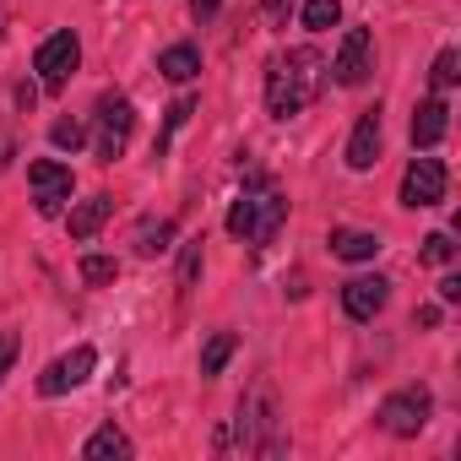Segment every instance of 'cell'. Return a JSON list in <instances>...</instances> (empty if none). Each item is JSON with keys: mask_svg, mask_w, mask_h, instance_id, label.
<instances>
[{"mask_svg": "<svg viewBox=\"0 0 461 461\" xmlns=\"http://www.w3.org/2000/svg\"><path fill=\"white\" fill-rule=\"evenodd\" d=\"M234 445L245 456H283L288 450V434H283V418L272 407V391H250L240 402V418H234Z\"/></svg>", "mask_w": 461, "mask_h": 461, "instance_id": "cell-3", "label": "cell"}, {"mask_svg": "<svg viewBox=\"0 0 461 461\" xmlns=\"http://www.w3.org/2000/svg\"><path fill=\"white\" fill-rule=\"evenodd\" d=\"M190 114H195V98H174V104H168V120H163V136H158V152L168 147V136H174V131H179V125H185Z\"/></svg>", "mask_w": 461, "mask_h": 461, "instance_id": "cell-24", "label": "cell"}, {"mask_svg": "<svg viewBox=\"0 0 461 461\" xmlns=\"http://www.w3.org/2000/svg\"><path fill=\"white\" fill-rule=\"evenodd\" d=\"M445 185H450V174H445L439 158H412L407 174H402V206H412V212L418 206H439Z\"/></svg>", "mask_w": 461, "mask_h": 461, "instance_id": "cell-9", "label": "cell"}, {"mask_svg": "<svg viewBox=\"0 0 461 461\" xmlns=\"http://www.w3.org/2000/svg\"><path fill=\"white\" fill-rule=\"evenodd\" d=\"M131 136H136V104L125 93H104L93 109V152L104 163H114V158H125Z\"/></svg>", "mask_w": 461, "mask_h": 461, "instance_id": "cell-4", "label": "cell"}, {"mask_svg": "<svg viewBox=\"0 0 461 461\" xmlns=\"http://www.w3.org/2000/svg\"><path fill=\"white\" fill-rule=\"evenodd\" d=\"M234 358V331H212L206 337V348H201V375L212 380V375H222V364Z\"/></svg>", "mask_w": 461, "mask_h": 461, "instance_id": "cell-19", "label": "cell"}, {"mask_svg": "<svg viewBox=\"0 0 461 461\" xmlns=\"http://www.w3.org/2000/svg\"><path fill=\"white\" fill-rule=\"evenodd\" d=\"M93 369H98V353H93V348H71V353H60V358L39 375V391H44V396H66V391H77Z\"/></svg>", "mask_w": 461, "mask_h": 461, "instance_id": "cell-10", "label": "cell"}, {"mask_svg": "<svg viewBox=\"0 0 461 461\" xmlns=\"http://www.w3.org/2000/svg\"><path fill=\"white\" fill-rule=\"evenodd\" d=\"M28 185H33V201H39V212L44 217H60L66 212V201H71V163H55V158H39V163H28Z\"/></svg>", "mask_w": 461, "mask_h": 461, "instance_id": "cell-8", "label": "cell"}, {"mask_svg": "<svg viewBox=\"0 0 461 461\" xmlns=\"http://www.w3.org/2000/svg\"><path fill=\"white\" fill-rule=\"evenodd\" d=\"M131 434L125 429H114V423H104L87 445H82V461H131Z\"/></svg>", "mask_w": 461, "mask_h": 461, "instance_id": "cell-15", "label": "cell"}, {"mask_svg": "<svg viewBox=\"0 0 461 461\" xmlns=\"http://www.w3.org/2000/svg\"><path fill=\"white\" fill-rule=\"evenodd\" d=\"M217 6H222V0H190V17H195V23H212Z\"/></svg>", "mask_w": 461, "mask_h": 461, "instance_id": "cell-29", "label": "cell"}, {"mask_svg": "<svg viewBox=\"0 0 461 461\" xmlns=\"http://www.w3.org/2000/svg\"><path fill=\"white\" fill-rule=\"evenodd\" d=\"M50 141H55L60 152H77V147L87 141V125H82V120H55V125H50Z\"/></svg>", "mask_w": 461, "mask_h": 461, "instance_id": "cell-23", "label": "cell"}, {"mask_svg": "<svg viewBox=\"0 0 461 461\" xmlns=\"http://www.w3.org/2000/svg\"><path fill=\"white\" fill-rule=\"evenodd\" d=\"M450 256H456V245H450V234H429V240H423V261H429V267H445Z\"/></svg>", "mask_w": 461, "mask_h": 461, "instance_id": "cell-26", "label": "cell"}, {"mask_svg": "<svg viewBox=\"0 0 461 461\" xmlns=\"http://www.w3.org/2000/svg\"><path fill=\"white\" fill-rule=\"evenodd\" d=\"M131 245H136V256H163L168 245H174V222L168 217H147V222H136V234H131Z\"/></svg>", "mask_w": 461, "mask_h": 461, "instance_id": "cell-18", "label": "cell"}, {"mask_svg": "<svg viewBox=\"0 0 461 461\" xmlns=\"http://www.w3.org/2000/svg\"><path fill=\"white\" fill-rule=\"evenodd\" d=\"M456 77H461V55H456V50H439V55H434V71H429V82H434V93H445V87H456Z\"/></svg>", "mask_w": 461, "mask_h": 461, "instance_id": "cell-22", "label": "cell"}, {"mask_svg": "<svg viewBox=\"0 0 461 461\" xmlns=\"http://www.w3.org/2000/svg\"><path fill=\"white\" fill-rule=\"evenodd\" d=\"M158 71H163L168 82H195V77H201V50H195V44H168V50L158 55Z\"/></svg>", "mask_w": 461, "mask_h": 461, "instance_id": "cell-17", "label": "cell"}, {"mask_svg": "<svg viewBox=\"0 0 461 461\" xmlns=\"http://www.w3.org/2000/svg\"><path fill=\"white\" fill-rule=\"evenodd\" d=\"M331 256L337 261H375L380 256V234H364V228H337V234H331Z\"/></svg>", "mask_w": 461, "mask_h": 461, "instance_id": "cell-16", "label": "cell"}, {"mask_svg": "<svg viewBox=\"0 0 461 461\" xmlns=\"http://www.w3.org/2000/svg\"><path fill=\"white\" fill-rule=\"evenodd\" d=\"M77 66H82V39H77L71 28L50 33V39L39 44V55H33V71H39V82H44L50 93H60V87L71 82Z\"/></svg>", "mask_w": 461, "mask_h": 461, "instance_id": "cell-6", "label": "cell"}, {"mask_svg": "<svg viewBox=\"0 0 461 461\" xmlns=\"http://www.w3.org/2000/svg\"><path fill=\"white\" fill-rule=\"evenodd\" d=\"M283 217H288V195H283L267 174H256V179L240 190V201L228 206V234L245 240V245H272L277 228H283Z\"/></svg>", "mask_w": 461, "mask_h": 461, "instance_id": "cell-2", "label": "cell"}, {"mask_svg": "<svg viewBox=\"0 0 461 461\" xmlns=\"http://www.w3.org/2000/svg\"><path fill=\"white\" fill-rule=\"evenodd\" d=\"M342 23V0H304V28L310 33H326Z\"/></svg>", "mask_w": 461, "mask_h": 461, "instance_id": "cell-20", "label": "cell"}, {"mask_svg": "<svg viewBox=\"0 0 461 461\" xmlns=\"http://www.w3.org/2000/svg\"><path fill=\"white\" fill-rule=\"evenodd\" d=\"M321 82H326V60L315 50H288L267 66V109L277 120H294L299 109H310Z\"/></svg>", "mask_w": 461, "mask_h": 461, "instance_id": "cell-1", "label": "cell"}, {"mask_svg": "<svg viewBox=\"0 0 461 461\" xmlns=\"http://www.w3.org/2000/svg\"><path fill=\"white\" fill-rule=\"evenodd\" d=\"M429 412H434V396H429L423 385H402V391H391V396L380 402L375 423H380L385 434H396V439H412V434L429 429Z\"/></svg>", "mask_w": 461, "mask_h": 461, "instance_id": "cell-5", "label": "cell"}, {"mask_svg": "<svg viewBox=\"0 0 461 461\" xmlns=\"http://www.w3.org/2000/svg\"><path fill=\"white\" fill-rule=\"evenodd\" d=\"M369 71H375V33L369 28H348L342 44H337L331 77H337V87H364Z\"/></svg>", "mask_w": 461, "mask_h": 461, "instance_id": "cell-7", "label": "cell"}, {"mask_svg": "<svg viewBox=\"0 0 461 461\" xmlns=\"http://www.w3.org/2000/svg\"><path fill=\"white\" fill-rule=\"evenodd\" d=\"M195 272H201V240H190V245L179 250V294L195 288Z\"/></svg>", "mask_w": 461, "mask_h": 461, "instance_id": "cell-25", "label": "cell"}, {"mask_svg": "<svg viewBox=\"0 0 461 461\" xmlns=\"http://www.w3.org/2000/svg\"><path fill=\"white\" fill-rule=\"evenodd\" d=\"M439 299L456 304V299H461V277H445V283H439Z\"/></svg>", "mask_w": 461, "mask_h": 461, "instance_id": "cell-30", "label": "cell"}, {"mask_svg": "<svg viewBox=\"0 0 461 461\" xmlns=\"http://www.w3.org/2000/svg\"><path fill=\"white\" fill-rule=\"evenodd\" d=\"M385 299H391V283H385V277H353V283H342V310H348V321H375V315L385 310Z\"/></svg>", "mask_w": 461, "mask_h": 461, "instance_id": "cell-11", "label": "cell"}, {"mask_svg": "<svg viewBox=\"0 0 461 461\" xmlns=\"http://www.w3.org/2000/svg\"><path fill=\"white\" fill-rule=\"evenodd\" d=\"M445 131H450V104L434 93V98H423V104L412 109V147H418V152H429V147H439V141H445Z\"/></svg>", "mask_w": 461, "mask_h": 461, "instance_id": "cell-13", "label": "cell"}, {"mask_svg": "<svg viewBox=\"0 0 461 461\" xmlns=\"http://www.w3.org/2000/svg\"><path fill=\"white\" fill-rule=\"evenodd\" d=\"M380 163V109H364L353 136H348V168L353 174H369Z\"/></svg>", "mask_w": 461, "mask_h": 461, "instance_id": "cell-12", "label": "cell"}, {"mask_svg": "<svg viewBox=\"0 0 461 461\" xmlns=\"http://www.w3.org/2000/svg\"><path fill=\"white\" fill-rule=\"evenodd\" d=\"M77 272H82V283H87V288H104V283H114V277H120V261H114V256H82V267H77Z\"/></svg>", "mask_w": 461, "mask_h": 461, "instance_id": "cell-21", "label": "cell"}, {"mask_svg": "<svg viewBox=\"0 0 461 461\" xmlns=\"http://www.w3.org/2000/svg\"><path fill=\"white\" fill-rule=\"evenodd\" d=\"M109 217H114V195H87V201H77V206H71L66 228H71V240H93Z\"/></svg>", "mask_w": 461, "mask_h": 461, "instance_id": "cell-14", "label": "cell"}, {"mask_svg": "<svg viewBox=\"0 0 461 461\" xmlns=\"http://www.w3.org/2000/svg\"><path fill=\"white\" fill-rule=\"evenodd\" d=\"M294 6H299V0H261V12H267V23H272V28H288Z\"/></svg>", "mask_w": 461, "mask_h": 461, "instance_id": "cell-27", "label": "cell"}, {"mask_svg": "<svg viewBox=\"0 0 461 461\" xmlns=\"http://www.w3.org/2000/svg\"><path fill=\"white\" fill-rule=\"evenodd\" d=\"M12 364H17V331H0V380L12 375Z\"/></svg>", "mask_w": 461, "mask_h": 461, "instance_id": "cell-28", "label": "cell"}]
</instances>
